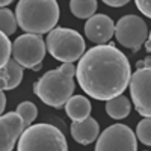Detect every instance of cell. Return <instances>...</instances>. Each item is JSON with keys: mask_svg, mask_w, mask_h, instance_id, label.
I'll list each match as a JSON object with an SVG mask.
<instances>
[{"mask_svg": "<svg viewBox=\"0 0 151 151\" xmlns=\"http://www.w3.org/2000/svg\"><path fill=\"white\" fill-rule=\"evenodd\" d=\"M76 77L85 94L107 101L127 89L132 68L127 56L115 44H98L79 59Z\"/></svg>", "mask_w": 151, "mask_h": 151, "instance_id": "1", "label": "cell"}, {"mask_svg": "<svg viewBox=\"0 0 151 151\" xmlns=\"http://www.w3.org/2000/svg\"><path fill=\"white\" fill-rule=\"evenodd\" d=\"M77 67L73 62H64L59 68L50 70L33 85V92L47 106L56 109L64 107L74 94V76Z\"/></svg>", "mask_w": 151, "mask_h": 151, "instance_id": "2", "label": "cell"}, {"mask_svg": "<svg viewBox=\"0 0 151 151\" xmlns=\"http://www.w3.org/2000/svg\"><path fill=\"white\" fill-rule=\"evenodd\" d=\"M18 26L27 33H48L59 21L56 0H20L15 8Z\"/></svg>", "mask_w": 151, "mask_h": 151, "instance_id": "3", "label": "cell"}, {"mask_svg": "<svg viewBox=\"0 0 151 151\" xmlns=\"http://www.w3.org/2000/svg\"><path fill=\"white\" fill-rule=\"evenodd\" d=\"M18 151H67L64 133L52 124H30L17 142Z\"/></svg>", "mask_w": 151, "mask_h": 151, "instance_id": "4", "label": "cell"}, {"mask_svg": "<svg viewBox=\"0 0 151 151\" xmlns=\"http://www.w3.org/2000/svg\"><path fill=\"white\" fill-rule=\"evenodd\" d=\"M47 52L56 60L76 62L85 55V40L82 35L68 27H55L47 35Z\"/></svg>", "mask_w": 151, "mask_h": 151, "instance_id": "5", "label": "cell"}, {"mask_svg": "<svg viewBox=\"0 0 151 151\" xmlns=\"http://www.w3.org/2000/svg\"><path fill=\"white\" fill-rule=\"evenodd\" d=\"M47 44L40 33H23L12 42V58L24 68L35 70L45 58Z\"/></svg>", "mask_w": 151, "mask_h": 151, "instance_id": "6", "label": "cell"}, {"mask_svg": "<svg viewBox=\"0 0 151 151\" xmlns=\"http://www.w3.org/2000/svg\"><path fill=\"white\" fill-rule=\"evenodd\" d=\"M147 23L137 15H124L115 24V38L116 41L132 52H137L142 44L148 40Z\"/></svg>", "mask_w": 151, "mask_h": 151, "instance_id": "7", "label": "cell"}, {"mask_svg": "<svg viewBox=\"0 0 151 151\" xmlns=\"http://www.w3.org/2000/svg\"><path fill=\"white\" fill-rule=\"evenodd\" d=\"M132 103L137 113L151 118V67L136 68L130 79Z\"/></svg>", "mask_w": 151, "mask_h": 151, "instance_id": "8", "label": "cell"}, {"mask_svg": "<svg viewBox=\"0 0 151 151\" xmlns=\"http://www.w3.org/2000/svg\"><path fill=\"white\" fill-rule=\"evenodd\" d=\"M136 134L130 127L124 124H113L100 134L98 141L95 144V150L98 151H136L137 141Z\"/></svg>", "mask_w": 151, "mask_h": 151, "instance_id": "9", "label": "cell"}, {"mask_svg": "<svg viewBox=\"0 0 151 151\" xmlns=\"http://www.w3.org/2000/svg\"><path fill=\"white\" fill-rule=\"evenodd\" d=\"M24 130H26V124L17 110L3 113L0 118V148L2 151L14 150Z\"/></svg>", "mask_w": 151, "mask_h": 151, "instance_id": "10", "label": "cell"}, {"mask_svg": "<svg viewBox=\"0 0 151 151\" xmlns=\"http://www.w3.org/2000/svg\"><path fill=\"white\" fill-rule=\"evenodd\" d=\"M85 35L94 44H106L115 35V23L104 14H94L85 24Z\"/></svg>", "mask_w": 151, "mask_h": 151, "instance_id": "11", "label": "cell"}, {"mask_svg": "<svg viewBox=\"0 0 151 151\" xmlns=\"http://www.w3.org/2000/svg\"><path fill=\"white\" fill-rule=\"evenodd\" d=\"M70 130L76 142H79L82 145H89L97 141L98 133H100V125L94 118L88 116L83 121H73Z\"/></svg>", "mask_w": 151, "mask_h": 151, "instance_id": "12", "label": "cell"}, {"mask_svg": "<svg viewBox=\"0 0 151 151\" xmlns=\"http://www.w3.org/2000/svg\"><path fill=\"white\" fill-rule=\"evenodd\" d=\"M23 65L12 58L8 60V64H5L0 71V86L3 91H11L21 83L23 80Z\"/></svg>", "mask_w": 151, "mask_h": 151, "instance_id": "13", "label": "cell"}, {"mask_svg": "<svg viewBox=\"0 0 151 151\" xmlns=\"http://www.w3.org/2000/svg\"><path fill=\"white\" fill-rule=\"evenodd\" d=\"M64 107L73 121H83L91 115V103L83 95H73Z\"/></svg>", "mask_w": 151, "mask_h": 151, "instance_id": "14", "label": "cell"}, {"mask_svg": "<svg viewBox=\"0 0 151 151\" xmlns=\"http://www.w3.org/2000/svg\"><path fill=\"white\" fill-rule=\"evenodd\" d=\"M132 104L125 95H116L106 101V113L113 119H124L130 115Z\"/></svg>", "mask_w": 151, "mask_h": 151, "instance_id": "15", "label": "cell"}, {"mask_svg": "<svg viewBox=\"0 0 151 151\" xmlns=\"http://www.w3.org/2000/svg\"><path fill=\"white\" fill-rule=\"evenodd\" d=\"M70 11L77 18H91L97 11V0H70Z\"/></svg>", "mask_w": 151, "mask_h": 151, "instance_id": "16", "label": "cell"}, {"mask_svg": "<svg viewBox=\"0 0 151 151\" xmlns=\"http://www.w3.org/2000/svg\"><path fill=\"white\" fill-rule=\"evenodd\" d=\"M0 27H2V32L3 33H6L9 36L12 33H15V30L18 27L17 15L11 9H8L6 6L0 9Z\"/></svg>", "mask_w": 151, "mask_h": 151, "instance_id": "17", "label": "cell"}, {"mask_svg": "<svg viewBox=\"0 0 151 151\" xmlns=\"http://www.w3.org/2000/svg\"><path fill=\"white\" fill-rule=\"evenodd\" d=\"M17 112L23 116L26 127H29V125L36 119V116H38V107L32 101H23V103H20L17 106Z\"/></svg>", "mask_w": 151, "mask_h": 151, "instance_id": "18", "label": "cell"}, {"mask_svg": "<svg viewBox=\"0 0 151 151\" xmlns=\"http://www.w3.org/2000/svg\"><path fill=\"white\" fill-rule=\"evenodd\" d=\"M136 136L144 145L151 147V118H144L136 127Z\"/></svg>", "mask_w": 151, "mask_h": 151, "instance_id": "19", "label": "cell"}, {"mask_svg": "<svg viewBox=\"0 0 151 151\" xmlns=\"http://www.w3.org/2000/svg\"><path fill=\"white\" fill-rule=\"evenodd\" d=\"M0 64H2V67L5 64H8L9 58L12 56V42L9 41V35L3 33L0 35Z\"/></svg>", "mask_w": 151, "mask_h": 151, "instance_id": "20", "label": "cell"}, {"mask_svg": "<svg viewBox=\"0 0 151 151\" xmlns=\"http://www.w3.org/2000/svg\"><path fill=\"white\" fill-rule=\"evenodd\" d=\"M136 8L148 18H151V0H134Z\"/></svg>", "mask_w": 151, "mask_h": 151, "instance_id": "21", "label": "cell"}, {"mask_svg": "<svg viewBox=\"0 0 151 151\" xmlns=\"http://www.w3.org/2000/svg\"><path fill=\"white\" fill-rule=\"evenodd\" d=\"M101 2L107 6H112V8H121L124 5H127L130 0H101Z\"/></svg>", "mask_w": 151, "mask_h": 151, "instance_id": "22", "label": "cell"}, {"mask_svg": "<svg viewBox=\"0 0 151 151\" xmlns=\"http://www.w3.org/2000/svg\"><path fill=\"white\" fill-rule=\"evenodd\" d=\"M142 67H151V56L150 58H145L142 60H139L136 64V68H142Z\"/></svg>", "mask_w": 151, "mask_h": 151, "instance_id": "23", "label": "cell"}, {"mask_svg": "<svg viewBox=\"0 0 151 151\" xmlns=\"http://www.w3.org/2000/svg\"><path fill=\"white\" fill-rule=\"evenodd\" d=\"M0 112H5V107H6V95H5V92H3V89H2V92H0Z\"/></svg>", "mask_w": 151, "mask_h": 151, "instance_id": "24", "label": "cell"}, {"mask_svg": "<svg viewBox=\"0 0 151 151\" xmlns=\"http://www.w3.org/2000/svg\"><path fill=\"white\" fill-rule=\"evenodd\" d=\"M145 48H147V52L151 55V32L148 33V40L145 41Z\"/></svg>", "mask_w": 151, "mask_h": 151, "instance_id": "25", "label": "cell"}, {"mask_svg": "<svg viewBox=\"0 0 151 151\" xmlns=\"http://www.w3.org/2000/svg\"><path fill=\"white\" fill-rule=\"evenodd\" d=\"M14 0H0V5H2V8H5V6H8V5H11Z\"/></svg>", "mask_w": 151, "mask_h": 151, "instance_id": "26", "label": "cell"}]
</instances>
